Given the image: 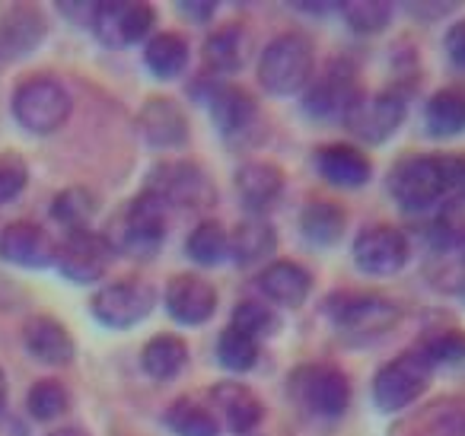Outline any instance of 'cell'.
<instances>
[{"mask_svg":"<svg viewBox=\"0 0 465 436\" xmlns=\"http://www.w3.org/2000/svg\"><path fill=\"white\" fill-rule=\"evenodd\" d=\"M99 4H58V10L77 26H93V16H96Z\"/></svg>","mask_w":465,"mask_h":436,"instance_id":"44","label":"cell"},{"mask_svg":"<svg viewBox=\"0 0 465 436\" xmlns=\"http://www.w3.org/2000/svg\"><path fill=\"white\" fill-rule=\"evenodd\" d=\"M316 74V54L303 33H281L259 58V84L272 96H297Z\"/></svg>","mask_w":465,"mask_h":436,"instance_id":"3","label":"cell"},{"mask_svg":"<svg viewBox=\"0 0 465 436\" xmlns=\"http://www.w3.org/2000/svg\"><path fill=\"white\" fill-rule=\"evenodd\" d=\"M153 20V7L143 0H109L96 7L90 29L105 48H128L150 39Z\"/></svg>","mask_w":465,"mask_h":436,"instance_id":"12","label":"cell"},{"mask_svg":"<svg viewBox=\"0 0 465 436\" xmlns=\"http://www.w3.org/2000/svg\"><path fill=\"white\" fill-rule=\"evenodd\" d=\"M211 411H217L220 427L232 430V433H252L262 421H265V404L262 398L249 389L240 379H223L211 389Z\"/></svg>","mask_w":465,"mask_h":436,"instance_id":"17","label":"cell"},{"mask_svg":"<svg viewBox=\"0 0 465 436\" xmlns=\"http://www.w3.org/2000/svg\"><path fill=\"white\" fill-rule=\"evenodd\" d=\"M141 366L150 379L169 382L188 366V344L173 332L153 334L141 351Z\"/></svg>","mask_w":465,"mask_h":436,"instance_id":"26","label":"cell"},{"mask_svg":"<svg viewBox=\"0 0 465 436\" xmlns=\"http://www.w3.org/2000/svg\"><path fill=\"white\" fill-rule=\"evenodd\" d=\"M147 192L160 194L166 201V207H185V211H204L217 201V188L207 179V173L198 163L175 160V163H160L150 173Z\"/></svg>","mask_w":465,"mask_h":436,"instance_id":"10","label":"cell"},{"mask_svg":"<svg viewBox=\"0 0 465 436\" xmlns=\"http://www.w3.org/2000/svg\"><path fill=\"white\" fill-rule=\"evenodd\" d=\"M48 436H90L84 427H58V430H52Z\"/></svg>","mask_w":465,"mask_h":436,"instance_id":"46","label":"cell"},{"mask_svg":"<svg viewBox=\"0 0 465 436\" xmlns=\"http://www.w3.org/2000/svg\"><path fill=\"white\" fill-rule=\"evenodd\" d=\"M26 182H29L26 163L16 160V156H0V207L20 198Z\"/></svg>","mask_w":465,"mask_h":436,"instance_id":"40","label":"cell"},{"mask_svg":"<svg viewBox=\"0 0 465 436\" xmlns=\"http://www.w3.org/2000/svg\"><path fill=\"white\" fill-rule=\"evenodd\" d=\"M74 99L58 77L35 74L14 90V118L33 134H52L71 118Z\"/></svg>","mask_w":465,"mask_h":436,"instance_id":"5","label":"cell"},{"mask_svg":"<svg viewBox=\"0 0 465 436\" xmlns=\"http://www.w3.org/2000/svg\"><path fill=\"white\" fill-rule=\"evenodd\" d=\"M278 249V233L265 217H246L230 233V258L240 268L262 264L272 252Z\"/></svg>","mask_w":465,"mask_h":436,"instance_id":"25","label":"cell"},{"mask_svg":"<svg viewBox=\"0 0 465 436\" xmlns=\"http://www.w3.org/2000/svg\"><path fill=\"white\" fill-rule=\"evenodd\" d=\"M230 328L255 341L274 338L281 332V315L268 300H240L230 312Z\"/></svg>","mask_w":465,"mask_h":436,"instance_id":"33","label":"cell"},{"mask_svg":"<svg viewBox=\"0 0 465 436\" xmlns=\"http://www.w3.org/2000/svg\"><path fill=\"white\" fill-rule=\"evenodd\" d=\"M408 115V103L399 90L361 93L341 115L344 128L363 144H386L401 128Z\"/></svg>","mask_w":465,"mask_h":436,"instance_id":"8","label":"cell"},{"mask_svg":"<svg viewBox=\"0 0 465 436\" xmlns=\"http://www.w3.org/2000/svg\"><path fill=\"white\" fill-rule=\"evenodd\" d=\"M424 122L433 137H456L465 131V93L462 90H440L427 99Z\"/></svg>","mask_w":465,"mask_h":436,"instance_id":"31","label":"cell"},{"mask_svg":"<svg viewBox=\"0 0 465 436\" xmlns=\"http://www.w3.org/2000/svg\"><path fill=\"white\" fill-rule=\"evenodd\" d=\"M23 344H26L29 357L39 360L45 366H67L77 357V344H74L71 332L52 315H35L23 325Z\"/></svg>","mask_w":465,"mask_h":436,"instance_id":"22","label":"cell"},{"mask_svg":"<svg viewBox=\"0 0 465 436\" xmlns=\"http://www.w3.org/2000/svg\"><path fill=\"white\" fill-rule=\"evenodd\" d=\"M338 10L357 35H376L392 23V4L386 0H348Z\"/></svg>","mask_w":465,"mask_h":436,"instance_id":"37","label":"cell"},{"mask_svg":"<svg viewBox=\"0 0 465 436\" xmlns=\"http://www.w3.org/2000/svg\"><path fill=\"white\" fill-rule=\"evenodd\" d=\"M303 109L312 118H341L348 112V105L361 96V86H357V74L351 67V61L331 58L329 64L319 74H312L310 86H306Z\"/></svg>","mask_w":465,"mask_h":436,"instance_id":"14","label":"cell"},{"mask_svg":"<svg viewBox=\"0 0 465 436\" xmlns=\"http://www.w3.org/2000/svg\"><path fill=\"white\" fill-rule=\"evenodd\" d=\"M424 357L437 366H462L465 363V332H456V328H446V332L433 334L420 344Z\"/></svg>","mask_w":465,"mask_h":436,"instance_id":"39","label":"cell"},{"mask_svg":"<svg viewBox=\"0 0 465 436\" xmlns=\"http://www.w3.org/2000/svg\"><path fill=\"white\" fill-rule=\"evenodd\" d=\"M322 312L329 315V322L341 334L354 341H373L380 334L392 332L401 319V309L392 300L376 293H354V290H344V293H331L322 302Z\"/></svg>","mask_w":465,"mask_h":436,"instance_id":"4","label":"cell"},{"mask_svg":"<svg viewBox=\"0 0 465 436\" xmlns=\"http://www.w3.org/2000/svg\"><path fill=\"white\" fill-rule=\"evenodd\" d=\"M211 118L220 134L240 137L259 122V103L249 90L232 84H220L211 90Z\"/></svg>","mask_w":465,"mask_h":436,"instance_id":"24","label":"cell"},{"mask_svg":"<svg viewBox=\"0 0 465 436\" xmlns=\"http://www.w3.org/2000/svg\"><path fill=\"white\" fill-rule=\"evenodd\" d=\"M137 131L150 147H182L188 141V118L169 96H153L137 112Z\"/></svg>","mask_w":465,"mask_h":436,"instance_id":"19","label":"cell"},{"mask_svg":"<svg viewBox=\"0 0 465 436\" xmlns=\"http://www.w3.org/2000/svg\"><path fill=\"white\" fill-rule=\"evenodd\" d=\"M67 408H71V391H67L64 382H58V379H39V382L26 391V411L42 423L58 421Z\"/></svg>","mask_w":465,"mask_h":436,"instance_id":"35","label":"cell"},{"mask_svg":"<svg viewBox=\"0 0 465 436\" xmlns=\"http://www.w3.org/2000/svg\"><path fill=\"white\" fill-rule=\"evenodd\" d=\"M424 436H465V411H452V414L440 417Z\"/></svg>","mask_w":465,"mask_h":436,"instance_id":"42","label":"cell"},{"mask_svg":"<svg viewBox=\"0 0 465 436\" xmlns=\"http://www.w3.org/2000/svg\"><path fill=\"white\" fill-rule=\"evenodd\" d=\"M291 395L310 411L312 417L335 421L348 411L351 404V379L341 366L335 363H306L293 370L291 376Z\"/></svg>","mask_w":465,"mask_h":436,"instance_id":"7","label":"cell"},{"mask_svg":"<svg viewBox=\"0 0 465 436\" xmlns=\"http://www.w3.org/2000/svg\"><path fill=\"white\" fill-rule=\"evenodd\" d=\"M179 14L188 16L192 23H211L217 16V4H211V0H185V4H179Z\"/></svg>","mask_w":465,"mask_h":436,"instance_id":"43","label":"cell"},{"mask_svg":"<svg viewBox=\"0 0 465 436\" xmlns=\"http://www.w3.org/2000/svg\"><path fill=\"white\" fill-rule=\"evenodd\" d=\"M259 290L265 293V300L272 306L284 309H300L312 293V274L300 262L291 258H278V262H268L259 271Z\"/></svg>","mask_w":465,"mask_h":436,"instance_id":"18","label":"cell"},{"mask_svg":"<svg viewBox=\"0 0 465 436\" xmlns=\"http://www.w3.org/2000/svg\"><path fill=\"white\" fill-rule=\"evenodd\" d=\"M354 264L370 277H392L408 264L411 243L408 236L392 223H373L363 226L354 236Z\"/></svg>","mask_w":465,"mask_h":436,"instance_id":"11","label":"cell"},{"mask_svg":"<svg viewBox=\"0 0 465 436\" xmlns=\"http://www.w3.org/2000/svg\"><path fill=\"white\" fill-rule=\"evenodd\" d=\"M58 255V243L45 226L33 220H16L0 230V258L16 268H48Z\"/></svg>","mask_w":465,"mask_h":436,"instance_id":"16","label":"cell"},{"mask_svg":"<svg viewBox=\"0 0 465 436\" xmlns=\"http://www.w3.org/2000/svg\"><path fill=\"white\" fill-rule=\"evenodd\" d=\"M192 61L188 39L179 33H156L143 42V64L156 80H175Z\"/></svg>","mask_w":465,"mask_h":436,"instance_id":"27","label":"cell"},{"mask_svg":"<svg viewBox=\"0 0 465 436\" xmlns=\"http://www.w3.org/2000/svg\"><path fill=\"white\" fill-rule=\"evenodd\" d=\"M163 306L179 325H204L217 312V290L201 274H175L163 290Z\"/></svg>","mask_w":465,"mask_h":436,"instance_id":"15","label":"cell"},{"mask_svg":"<svg viewBox=\"0 0 465 436\" xmlns=\"http://www.w3.org/2000/svg\"><path fill=\"white\" fill-rule=\"evenodd\" d=\"M456 7V4H408V10H411L418 20H424V23H430V20H440L443 14H450V10Z\"/></svg>","mask_w":465,"mask_h":436,"instance_id":"45","label":"cell"},{"mask_svg":"<svg viewBox=\"0 0 465 436\" xmlns=\"http://www.w3.org/2000/svg\"><path fill=\"white\" fill-rule=\"evenodd\" d=\"M443 48H446L450 64L459 67V71H465V20H456L450 29H446Z\"/></svg>","mask_w":465,"mask_h":436,"instance_id":"41","label":"cell"},{"mask_svg":"<svg viewBox=\"0 0 465 436\" xmlns=\"http://www.w3.org/2000/svg\"><path fill=\"white\" fill-rule=\"evenodd\" d=\"M344 220H348L344 211L331 201H310L300 213V230H303L306 243L329 249L344 236Z\"/></svg>","mask_w":465,"mask_h":436,"instance_id":"30","label":"cell"},{"mask_svg":"<svg viewBox=\"0 0 465 436\" xmlns=\"http://www.w3.org/2000/svg\"><path fill=\"white\" fill-rule=\"evenodd\" d=\"M217 360L230 372H249L259 363V341L236 328H223L217 338Z\"/></svg>","mask_w":465,"mask_h":436,"instance_id":"36","label":"cell"},{"mask_svg":"<svg viewBox=\"0 0 465 436\" xmlns=\"http://www.w3.org/2000/svg\"><path fill=\"white\" fill-rule=\"evenodd\" d=\"M7 395H10V389H7V376H4V366H0V411L7 408Z\"/></svg>","mask_w":465,"mask_h":436,"instance_id":"47","label":"cell"},{"mask_svg":"<svg viewBox=\"0 0 465 436\" xmlns=\"http://www.w3.org/2000/svg\"><path fill=\"white\" fill-rule=\"evenodd\" d=\"M204 67L213 74H232L240 71L246 64V54H249V39H246V29L242 26H220L213 29L211 35L204 39Z\"/></svg>","mask_w":465,"mask_h":436,"instance_id":"28","label":"cell"},{"mask_svg":"<svg viewBox=\"0 0 465 436\" xmlns=\"http://www.w3.org/2000/svg\"><path fill=\"white\" fill-rule=\"evenodd\" d=\"M316 173L335 188H361L373 179V163L361 147L351 144H325L312 156Z\"/></svg>","mask_w":465,"mask_h":436,"instance_id":"21","label":"cell"},{"mask_svg":"<svg viewBox=\"0 0 465 436\" xmlns=\"http://www.w3.org/2000/svg\"><path fill=\"white\" fill-rule=\"evenodd\" d=\"M185 252L194 264L201 268H213L230 255V233L217 220H201L185 239Z\"/></svg>","mask_w":465,"mask_h":436,"instance_id":"32","label":"cell"},{"mask_svg":"<svg viewBox=\"0 0 465 436\" xmlns=\"http://www.w3.org/2000/svg\"><path fill=\"white\" fill-rule=\"evenodd\" d=\"M437 233H440V239H443V245L465 249V188H459L456 194H450V198L440 204Z\"/></svg>","mask_w":465,"mask_h":436,"instance_id":"38","label":"cell"},{"mask_svg":"<svg viewBox=\"0 0 465 436\" xmlns=\"http://www.w3.org/2000/svg\"><path fill=\"white\" fill-rule=\"evenodd\" d=\"M48 26L35 7H14L0 16V64L26 58L42 45Z\"/></svg>","mask_w":465,"mask_h":436,"instance_id":"23","label":"cell"},{"mask_svg":"<svg viewBox=\"0 0 465 436\" xmlns=\"http://www.w3.org/2000/svg\"><path fill=\"white\" fill-rule=\"evenodd\" d=\"M236 192H240V201L249 211V217H262L284 194V173L274 163L249 160L236 169Z\"/></svg>","mask_w":465,"mask_h":436,"instance_id":"20","label":"cell"},{"mask_svg":"<svg viewBox=\"0 0 465 436\" xmlns=\"http://www.w3.org/2000/svg\"><path fill=\"white\" fill-rule=\"evenodd\" d=\"M433 379V363L424 357L420 347L399 353L395 360L382 363L373 376V401L386 414H399L408 404H414Z\"/></svg>","mask_w":465,"mask_h":436,"instance_id":"6","label":"cell"},{"mask_svg":"<svg viewBox=\"0 0 465 436\" xmlns=\"http://www.w3.org/2000/svg\"><path fill=\"white\" fill-rule=\"evenodd\" d=\"M52 217L61 226H67V233L90 230V220L96 217V194L90 188H64V192L54 198Z\"/></svg>","mask_w":465,"mask_h":436,"instance_id":"34","label":"cell"},{"mask_svg":"<svg viewBox=\"0 0 465 436\" xmlns=\"http://www.w3.org/2000/svg\"><path fill=\"white\" fill-rule=\"evenodd\" d=\"M112 258H115V249L103 233L77 230L58 243L54 268L74 283H96L112 268Z\"/></svg>","mask_w":465,"mask_h":436,"instance_id":"13","label":"cell"},{"mask_svg":"<svg viewBox=\"0 0 465 436\" xmlns=\"http://www.w3.org/2000/svg\"><path fill=\"white\" fill-rule=\"evenodd\" d=\"M389 194L408 213H424L465 188V160L443 154L401 156L389 173Z\"/></svg>","mask_w":465,"mask_h":436,"instance_id":"1","label":"cell"},{"mask_svg":"<svg viewBox=\"0 0 465 436\" xmlns=\"http://www.w3.org/2000/svg\"><path fill=\"white\" fill-rule=\"evenodd\" d=\"M166 233H169L166 201L143 188L141 194H134L122 207L115 226H112V233L105 239H109L115 252H124V255H134V258H150L163 245Z\"/></svg>","mask_w":465,"mask_h":436,"instance_id":"2","label":"cell"},{"mask_svg":"<svg viewBox=\"0 0 465 436\" xmlns=\"http://www.w3.org/2000/svg\"><path fill=\"white\" fill-rule=\"evenodd\" d=\"M163 423L169 433L175 436H220V421L207 404L194 401V398H175L166 411H163Z\"/></svg>","mask_w":465,"mask_h":436,"instance_id":"29","label":"cell"},{"mask_svg":"<svg viewBox=\"0 0 465 436\" xmlns=\"http://www.w3.org/2000/svg\"><path fill=\"white\" fill-rule=\"evenodd\" d=\"M156 306V290L153 283L141 281V277H124V281H112L96 290L90 300V312L99 325L105 328H134L143 322Z\"/></svg>","mask_w":465,"mask_h":436,"instance_id":"9","label":"cell"}]
</instances>
